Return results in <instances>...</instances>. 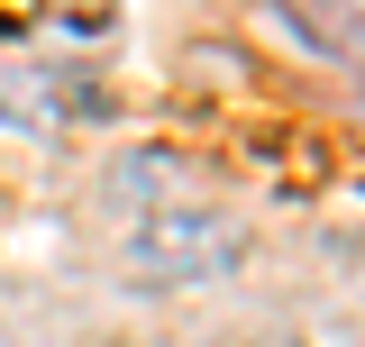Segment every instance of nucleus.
Listing matches in <instances>:
<instances>
[{"label":"nucleus","mask_w":365,"mask_h":347,"mask_svg":"<svg viewBox=\"0 0 365 347\" xmlns=\"http://www.w3.org/2000/svg\"><path fill=\"white\" fill-rule=\"evenodd\" d=\"M247 256V228L228 211H201V201H165V211H146L119 238V274L146 283V293H182V283H210L228 265Z\"/></svg>","instance_id":"1"}]
</instances>
